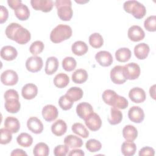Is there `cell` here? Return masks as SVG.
Listing matches in <instances>:
<instances>
[{
	"label": "cell",
	"instance_id": "obj_37",
	"mask_svg": "<svg viewBox=\"0 0 156 156\" xmlns=\"http://www.w3.org/2000/svg\"><path fill=\"white\" fill-rule=\"evenodd\" d=\"M66 94L73 102H75L80 100L82 98L83 93V90L80 88L77 87H73L70 88L69 90H68Z\"/></svg>",
	"mask_w": 156,
	"mask_h": 156
},
{
	"label": "cell",
	"instance_id": "obj_45",
	"mask_svg": "<svg viewBox=\"0 0 156 156\" xmlns=\"http://www.w3.org/2000/svg\"><path fill=\"white\" fill-rule=\"evenodd\" d=\"M0 132H1L0 143L1 144H7L9 143L12 139V133L6 128L1 129Z\"/></svg>",
	"mask_w": 156,
	"mask_h": 156
},
{
	"label": "cell",
	"instance_id": "obj_41",
	"mask_svg": "<svg viewBox=\"0 0 156 156\" xmlns=\"http://www.w3.org/2000/svg\"><path fill=\"white\" fill-rule=\"evenodd\" d=\"M85 146L87 149L90 152H96L101 150L102 144L99 141L96 139H90L87 141Z\"/></svg>",
	"mask_w": 156,
	"mask_h": 156
},
{
	"label": "cell",
	"instance_id": "obj_3",
	"mask_svg": "<svg viewBox=\"0 0 156 156\" xmlns=\"http://www.w3.org/2000/svg\"><path fill=\"white\" fill-rule=\"evenodd\" d=\"M4 96L5 100L4 104L5 110L11 113L18 112L21 107V104L19 101L18 92L13 89H9L5 92Z\"/></svg>",
	"mask_w": 156,
	"mask_h": 156
},
{
	"label": "cell",
	"instance_id": "obj_35",
	"mask_svg": "<svg viewBox=\"0 0 156 156\" xmlns=\"http://www.w3.org/2000/svg\"><path fill=\"white\" fill-rule=\"evenodd\" d=\"M16 141L20 146L24 147H28L32 145L33 138L29 133L23 132L17 136Z\"/></svg>",
	"mask_w": 156,
	"mask_h": 156
},
{
	"label": "cell",
	"instance_id": "obj_13",
	"mask_svg": "<svg viewBox=\"0 0 156 156\" xmlns=\"http://www.w3.org/2000/svg\"><path fill=\"white\" fill-rule=\"evenodd\" d=\"M127 35L131 41L137 42L144 39L145 33L140 26L133 25L129 29Z\"/></svg>",
	"mask_w": 156,
	"mask_h": 156
},
{
	"label": "cell",
	"instance_id": "obj_17",
	"mask_svg": "<svg viewBox=\"0 0 156 156\" xmlns=\"http://www.w3.org/2000/svg\"><path fill=\"white\" fill-rule=\"evenodd\" d=\"M129 97L135 103H141L146 100V95L144 90L140 87L132 88L129 93Z\"/></svg>",
	"mask_w": 156,
	"mask_h": 156
},
{
	"label": "cell",
	"instance_id": "obj_31",
	"mask_svg": "<svg viewBox=\"0 0 156 156\" xmlns=\"http://www.w3.org/2000/svg\"><path fill=\"white\" fill-rule=\"evenodd\" d=\"M122 119V112L115 107H111L110 115L108 118V122L112 125H116L119 124Z\"/></svg>",
	"mask_w": 156,
	"mask_h": 156
},
{
	"label": "cell",
	"instance_id": "obj_48",
	"mask_svg": "<svg viewBox=\"0 0 156 156\" xmlns=\"http://www.w3.org/2000/svg\"><path fill=\"white\" fill-rule=\"evenodd\" d=\"M139 155L142 156V155H151L153 156L155 154V151L154 149L152 147H144L142 149H141L139 151Z\"/></svg>",
	"mask_w": 156,
	"mask_h": 156
},
{
	"label": "cell",
	"instance_id": "obj_24",
	"mask_svg": "<svg viewBox=\"0 0 156 156\" xmlns=\"http://www.w3.org/2000/svg\"><path fill=\"white\" fill-rule=\"evenodd\" d=\"M67 130V125L62 119H58L51 126V131L56 136H62L65 134Z\"/></svg>",
	"mask_w": 156,
	"mask_h": 156
},
{
	"label": "cell",
	"instance_id": "obj_26",
	"mask_svg": "<svg viewBox=\"0 0 156 156\" xmlns=\"http://www.w3.org/2000/svg\"><path fill=\"white\" fill-rule=\"evenodd\" d=\"M122 136L127 141H133L138 136V130L132 125H127L122 129Z\"/></svg>",
	"mask_w": 156,
	"mask_h": 156
},
{
	"label": "cell",
	"instance_id": "obj_43",
	"mask_svg": "<svg viewBox=\"0 0 156 156\" xmlns=\"http://www.w3.org/2000/svg\"><path fill=\"white\" fill-rule=\"evenodd\" d=\"M44 48V43L42 41L38 40L33 42L31 44L29 48V51L34 56H37L43 51Z\"/></svg>",
	"mask_w": 156,
	"mask_h": 156
},
{
	"label": "cell",
	"instance_id": "obj_18",
	"mask_svg": "<svg viewBox=\"0 0 156 156\" xmlns=\"http://www.w3.org/2000/svg\"><path fill=\"white\" fill-rule=\"evenodd\" d=\"M27 126L29 130L35 134L41 133L43 130V124L41 120L35 116H32L28 119Z\"/></svg>",
	"mask_w": 156,
	"mask_h": 156
},
{
	"label": "cell",
	"instance_id": "obj_19",
	"mask_svg": "<svg viewBox=\"0 0 156 156\" xmlns=\"http://www.w3.org/2000/svg\"><path fill=\"white\" fill-rule=\"evenodd\" d=\"M93 112H94L93 107L88 102H81L77 105L76 113L79 117L83 120H85Z\"/></svg>",
	"mask_w": 156,
	"mask_h": 156
},
{
	"label": "cell",
	"instance_id": "obj_42",
	"mask_svg": "<svg viewBox=\"0 0 156 156\" xmlns=\"http://www.w3.org/2000/svg\"><path fill=\"white\" fill-rule=\"evenodd\" d=\"M74 102L66 95L62 96L58 100L60 107L63 110H68L71 108Z\"/></svg>",
	"mask_w": 156,
	"mask_h": 156
},
{
	"label": "cell",
	"instance_id": "obj_4",
	"mask_svg": "<svg viewBox=\"0 0 156 156\" xmlns=\"http://www.w3.org/2000/svg\"><path fill=\"white\" fill-rule=\"evenodd\" d=\"M71 27L68 25L58 24L51 32L50 40L54 43H59L68 40L72 35Z\"/></svg>",
	"mask_w": 156,
	"mask_h": 156
},
{
	"label": "cell",
	"instance_id": "obj_14",
	"mask_svg": "<svg viewBox=\"0 0 156 156\" xmlns=\"http://www.w3.org/2000/svg\"><path fill=\"white\" fill-rule=\"evenodd\" d=\"M128 117L132 122L140 123L144 120V113L141 107L138 106H133L129 110Z\"/></svg>",
	"mask_w": 156,
	"mask_h": 156
},
{
	"label": "cell",
	"instance_id": "obj_36",
	"mask_svg": "<svg viewBox=\"0 0 156 156\" xmlns=\"http://www.w3.org/2000/svg\"><path fill=\"white\" fill-rule=\"evenodd\" d=\"M33 154L35 156H47L49 154V148L46 143L40 142L35 146Z\"/></svg>",
	"mask_w": 156,
	"mask_h": 156
},
{
	"label": "cell",
	"instance_id": "obj_39",
	"mask_svg": "<svg viewBox=\"0 0 156 156\" xmlns=\"http://www.w3.org/2000/svg\"><path fill=\"white\" fill-rule=\"evenodd\" d=\"M90 44L94 48H101L104 43L102 35L99 33H93L89 37Z\"/></svg>",
	"mask_w": 156,
	"mask_h": 156
},
{
	"label": "cell",
	"instance_id": "obj_6",
	"mask_svg": "<svg viewBox=\"0 0 156 156\" xmlns=\"http://www.w3.org/2000/svg\"><path fill=\"white\" fill-rule=\"evenodd\" d=\"M55 5L57 10V15L62 21H69L73 14L72 3L70 0H57Z\"/></svg>",
	"mask_w": 156,
	"mask_h": 156
},
{
	"label": "cell",
	"instance_id": "obj_5",
	"mask_svg": "<svg viewBox=\"0 0 156 156\" xmlns=\"http://www.w3.org/2000/svg\"><path fill=\"white\" fill-rule=\"evenodd\" d=\"M123 7L126 12L132 14L136 19L143 18L146 13L145 6L137 1H127L124 3Z\"/></svg>",
	"mask_w": 156,
	"mask_h": 156
},
{
	"label": "cell",
	"instance_id": "obj_7",
	"mask_svg": "<svg viewBox=\"0 0 156 156\" xmlns=\"http://www.w3.org/2000/svg\"><path fill=\"white\" fill-rule=\"evenodd\" d=\"M124 73L126 78L129 80H135L138 78L140 75V66L134 62L129 63L124 66Z\"/></svg>",
	"mask_w": 156,
	"mask_h": 156
},
{
	"label": "cell",
	"instance_id": "obj_40",
	"mask_svg": "<svg viewBox=\"0 0 156 156\" xmlns=\"http://www.w3.org/2000/svg\"><path fill=\"white\" fill-rule=\"evenodd\" d=\"M77 65L76 61L74 58L72 57H66L62 61V67L66 71H72L74 70Z\"/></svg>",
	"mask_w": 156,
	"mask_h": 156
},
{
	"label": "cell",
	"instance_id": "obj_38",
	"mask_svg": "<svg viewBox=\"0 0 156 156\" xmlns=\"http://www.w3.org/2000/svg\"><path fill=\"white\" fill-rule=\"evenodd\" d=\"M71 130L74 133L83 138H87L89 136V132L87 129L80 122L74 123L71 127Z\"/></svg>",
	"mask_w": 156,
	"mask_h": 156
},
{
	"label": "cell",
	"instance_id": "obj_25",
	"mask_svg": "<svg viewBox=\"0 0 156 156\" xmlns=\"http://www.w3.org/2000/svg\"><path fill=\"white\" fill-rule=\"evenodd\" d=\"M59 63L55 57H49L46 62L44 71L48 75H52L55 73L58 68Z\"/></svg>",
	"mask_w": 156,
	"mask_h": 156
},
{
	"label": "cell",
	"instance_id": "obj_20",
	"mask_svg": "<svg viewBox=\"0 0 156 156\" xmlns=\"http://www.w3.org/2000/svg\"><path fill=\"white\" fill-rule=\"evenodd\" d=\"M38 93V88L34 83H27L23 88L21 90L22 96L27 100L34 99Z\"/></svg>",
	"mask_w": 156,
	"mask_h": 156
},
{
	"label": "cell",
	"instance_id": "obj_30",
	"mask_svg": "<svg viewBox=\"0 0 156 156\" xmlns=\"http://www.w3.org/2000/svg\"><path fill=\"white\" fill-rule=\"evenodd\" d=\"M121 152L125 156H132L135 154L136 146L135 143L130 141H124L121 145Z\"/></svg>",
	"mask_w": 156,
	"mask_h": 156
},
{
	"label": "cell",
	"instance_id": "obj_15",
	"mask_svg": "<svg viewBox=\"0 0 156 156\" xmlns=\"http://www.w3.org/2000/svg\"><path fill=\"white\" fill-rule=\"evenodd\" d=\"M96 60L102 66H109L113 63V59L110 52L106 51H101L95 55Z\"/></svg>",
	"mask_w": 156,
	"mask_h": 156
},
{
	"label": "cell",
	"instance_id": "obj_28",
	"mask_svg": "<svg viewBox=\"0 0 156 156\" xmlns=\"http://www.w3.org/2000/svg\"><path fill=\"white\" fill-rule=\"evenodd\" d=\"M71 50L74 54L78 56H81L88 52V47L84 41H77L72 44Z\"/></svg>",
	"mask_w": 156,
	"mask_h": 156
},
{
	"label": "cell",
	"instance_id": "obj_23",
	"mask_svg": "<svg viewBox=\"0 0 156 156\" xmlns=\"http://www.w3.org/2000/svg\"><path fill=\"white\" fill-rule=\"evenodd\" d=\"M4 127L12 133H15L20 129V123L17 118L13 116H8L5 119Z\"/></svg>",
	"mask_w": 156,
	"mask_h": 156
},
{
	"label": "cell",
	"instance_id": "obj_33",
	"mask_svg": "<svg viewBox=\"0 0 156 156\" xmlns=\"http://www.w3.org/2000/svg\"><path fill=\"white\" fill-rule=\"evenodd\" d=\"M88 73L83 69H78L76 70L72 74V80L76 83H83L85 82L88 79Z\"/></svg>",
	"mask_w": 156,
	"mask_h": 156
},
{
	"label": "cell",
	"instance_id": "obj_32",
	"mask_svg": "<svg viewBox=\"0 0 156 156\" xmlns=\"http://www.w3.org/2000/svg\"><path fill=\"white\" fill-rule=\"evenodd\" d=\"M132 53L127 48H121L115 52L116 59L119 62H126L130 58Z\"/></svg>",
	"mask_w": 156,
	"mask_h": 156
},
{
	"label": "cell",
	"instance_id": "obj_27",
	"mask_svg": "<svg viewBox=\"0 0 156 156\" xmlns=\"http://www.w3.org/2000/svg\"><path fill=\"white\" fill-rule=\"evenodd\" d=\"M64 143L65 145L69 147V148L76 149L82 146L83 141L82 140L73 135H69L66 136L64 139Z\"/></svg>",
	"mask_w": 156,
	"mask_h": 156
},
{
	"label": "cell",
	"instance_id": "obj_47",
	"mask_svg": "<svg viewBox=\"0 0 156 156\" xmlns=\"http://www.w3.org/2000/svg\"><path fill=\"white\" fill-rule=\"evenodd\" d=\"M9 16V12L6 7L3 5L0 7V23L2 24L5 23Z\"/></svg>",
	"mask_w": 156,
	"mask_h": 156
},
{
	"label": "cell",
	"instance_id": "obj_46",
	"mask_svg": "<svg viewBox=\"0 0 156 156\" xmlns=\"http://www.w3.org/2000/svg\"><path fill=\"white\" fill-rule=\"evenodd\" d=\"M69 151V147L66 145H58L54 149L55 156H65Z\"/></svg>",
	"mask_w": 156,
	"mask_h": 156
},
{
	"label": "cell",
	"instance_id": "obj_51",
	"mask_svg": "<svg viewBox=\"0 0 156 156\" xmlns=\"http://www.w3.org/2000/svg\"><path fill=\"white\" fill-rule=\"evenodd\" d=\"M10 155H27V154L21 149H16L12 152Z\"/></svg>",
	"mask_w": 156,
	"mask_h": 156
},
{
	"label": "cell",
	"instance_id": "obj_22",
	"mask_svg": "<svg viewBox=\"0 0 156 156\" xmlns=\"http://www.w3.org/2000/svg\"><path fill=\"white\" fill-rule=\"evenodd\" d=\"M149 51V46L145 43H141L135 46L134 54L137 58L144 60L147 57Z\"/></svg>",
	"mask_w": 156,
	"mask_h": 156
},
{
	"label": "cell",
	"instance_id": "obj_21",
	"mask_svg": "<svg viewBox=\"0 0 156 156\" xmlns=\"http://www.w3.org/2000/svg\"><path fill=\"white\" fill-rule=\"evenodd\" d=\"M1 57L7 61H12L16 58L18 55L16 49L12 46H3L1 50Z\"/></svg>",
	"mask_w": 156,
	"mask_h": 156
},
{
	"label": "cell",
	"instance_id": "obj_11",
	"mask_svg": "<svg viewBox=\"0 0 156 156\" xmlns=\"http://www.w3.org/2000/svg\"><path fill=\"white\" fill-rule=\"evenodd\" d=\"M30 4L34 10L46 13L52 9L54 2L52 0H31Z\"/></svg>",
	"mask_w": 156,
	"mask_h": 156
},
{
	"label": "cell",
	"instance_id": "obj_49",
	"mask_svg": "<svg viewBox=\"0 0 156 156\" xmlns=\"http://www.w3.org/2000/svg\"><path fill=\"white\" fill-rule=\"evenodd\" d=\"M7 3L10 8L15 10L22 3V1L21 0H8Z\"/></svg>",
	"mask_w": 156,
	"mask_h": 156
},
{
	"label": "cell",
	"instance_id": "obj_1",
	"mask_svg": "<svg viewBox=\"0 0 156 156\" xmlns=\"http://www.w3.org/2000/svg\"><path fill=\"white\" fill-rule=\"evenodd\" d=\"M5 33L8 38L16 41L20 44H26L31 38L30 32L16 23H12L8 25Z\"/></svg>",
	"mask_w": 156,
	"mask_h": 156
},
{
	"label": "cell",
	"instance_id": "obj_10",
	"mask_svg": "<svg viewBox=\"0 0 156 156\" xmlns=\"http://www.w3.org/2000/svg\"><path fill=\"white\" fill-rule=\"evenodd\" d=\"M1 81L5 85L12 86L17 83L18 81V76L15 71L7 69L1 74Z\"/></svg>",
	"mask_w": 156,
	"mask_h": 156
},
{
	"label": "cell",
	"instance_id": "obj_29",
	"mask_svg": "<svg viewBox=\"0 0 156 156\" xmlns=\"http://www.w3.org/2000/svg\"><path fill=\"white\" fill-rule=\"evenodd\" d=\"M15 15L20 20H27L30 16V11L27 5L21 4L16 9L14 10Z\"/></svg>",
	"mask_w": 156,
	"mask_h": 156
},
{
	"label": "cell",
	"instance_id": "obj_44",
	"mask_svg": "<svg viewBox=\"0 0 156 156\" xmlns=\"http://www.w3.org/2000/svg\"><path fill=\"white\" fill-rule=\"evenodd\" d=\"M144 28L149 32L156 30V16L151 15L147 17L144 22Z\"/></svg>",
	"mask_w": 156,
	"mask_h": 156
},
{
	"label": "cell",
	"instance_id": "obj_16",
	"mask_svg": "<svg viewBox=\"0 0 156 156\" xmlns=\"http://www.w3.org/2000/svg\"><path fill=\"white\" fill-rule=\"evenodd\" d=\"M41 113L43 118L45 121L48 122H51L57 118L58 112L55 106L48 104L43 108Z\"/></svg>",
	"mask_w": 156,
	"mask_h": 156
},
{
	"label": "cell",
	"instance_id": "obj_50",
	"mask_svg": "<svg viewBox=\"0 0 156 156\" xmlns=\"http://www.w3.org/2000/svg\"><path fill=\"white\" fill-rule=\"evenodd\" d=\"M85 155V153L81 149H74L71 150L69 153L68 154V155L71 156V155H79V156H83Z\"/></svg>",
	"mask_w": 156,
	"mask_h": 156
},
{
	"label": "cell",
	"instance_id": "obj_52",
	"mask_svg": "<svg viewBox=\"0 0 156 156\" xmlns=\"http://www.w3.org/2000/svg\"><path fill=\"white\" fill-rule=\"evenodd\" d=\"M155 85H152L149 90V93H150V95L154 99H155Z\"/></svg>",
	"mask_w": 156,
	"mask_h": 156
},
{
	"label": "cell",
	"instance_id": "obj_8",
	"mask_svg": "<svg viewBox=\"0 0 156 156\" xmlns=\"http://www.w3.org/2000/svg\"><path fill=\"white\" fill-rule=\"evenodd\" d=\"M111 80L115 84H123L127 80L124 73L123 66L117 65L110 71Z\"/></svg>",
	"mask_w": 156,
	"mask_h": 156
},
{
	"label": "cell",
	"instance_id": "obj_2",
	"mask_svg": "<svg viewBox=\"0 0 156 156\" xmlns=\"http://www.w3.org/2000/svg\"><path fill=\"white\" fill-rule=\"evenodd\" d=\"M104 102L113 107L119 109H125L129 105L128 101L123 96H121L112 90H106L102 95Z\"/></svg>",
	"mask_w": 156,
	"mask_h": 156
},
{
	"label": "cell",
	"instance_id": "obj_12",
	"mask_svg": "<svg viewBox=\"0 0 156 156\" xmlns=\"http://www.w3.org/2000/svg\"><path fill=\"white\" fill-rule=\"evenodd\" d=\"M84 121L85 125L91 131L98 130L102 125V120L100 116L94 112L90 114Z\"/></svg>",
	"mask_w": 156,
	"mask_h": 156
},
{
	"label": "cell",
	"instance_id": "obj_9",
	"mask_svg": "<svg viewBox=\"0 0 156 156\" xmlns=\"http://www.w3.org/2000/svg\"><path fill=\"white\" fill-rule=\"evenodd\" d=\"M43 62L41 57L38 56H32L29 57L26 62V69L32 73L40 71L43 67Z\"/></svg>",
	"mask_w": 156,
	"mask_h": 156
},
{
	"label": "cell",
	"instance_id": "obj_34",
	"mask_svg": "<svg viewBox=\"0 0 156 156\" xmlns=\"http://www.w3.org/2000/svg\"><path fill=\"white\" fill-rule=\"evenodd\" d=\"M69 82L68 76L65 73H60L57 74L54 79V83L55 87L59 88H63L66 87Z\"/></svg>",
	"mask_w": 156,
	"mask_h": 156
}]
</instances>
